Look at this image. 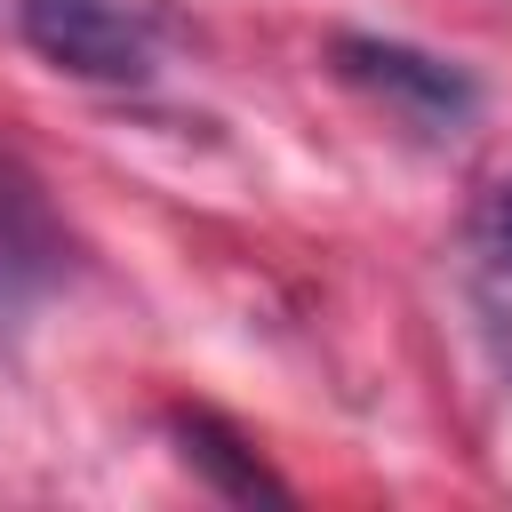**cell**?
<instances>
[{
	"instance_id": "cell-2",
	"label": "cell",
	"mask_w": 512,
	"mask_h": 512,
	"mask_svg": "<svg viewBox=\"0 0 512 512\" xmlns=\"http://www.w3.org/2000/svg\"><path fill=\"white\" fill-rule=\"evenodd\" d=\"M16 32L40 64L96 80V88H144L152 80V32L120 0H16Z\"/></svg>"
},
{
	"instance_id": "cell-1",
	"label": "cell",
	"mask_w": 512,
	"mask_h": 512,
	"mask_svg": "<svg viewBox=\"0 0 512 512\" xmlns=\"http://www.w3.org/2000/svg\"><path fill=\"white\" fill-rule=\"evenodd\" d=\"M328 64H336L360 96L392 104V112H400L408 128H424V136H464V128L480 120V80H472L456 56H432V48H416V40L336 32V40H328Z\"/></svg>"
},
{
	"instance_id": "cell-5",
	"label": "cell",
	"mask_w": 512,
	"mask_h": 512,
	"mask_svg": "<svg viewBox=\"0 0 512 512\" xmlns=\"http://www.w3.org/2000/svg\"><path fill=\"white\" fill-rule=\"evenodd\" d=\"M472 248H480L488 272H512V176L480 200V216H472Z\"/></svg>"
},
{
	"instance_id": "cell-4",
	"label": "cell",
	"mask_w": 512,
	"mask_h": 512,
	"mask_svg": "<svg viewBox=\"0 0 512 512\" xmlns=\"http://www.w3.org/2000/svg\"><path fill=\"white\" fill-rule=\"evenodd\" d=\"M168 440H176L184 472H192L200 488H216L224 504H288V496H296V488L256 456V440H248L232 416H216V408H168Z\"/></svg>"
},
{
	"instance_id": "cell-3",
	"label": "cell",
	"mask_w": 512,
	"mask_h": 512,
	"mask_svg": "<svg viewBox=\"0 0 512 512\" xmlns=\"http://www.w3.org/2000/svg\"><path fill=\"white\" fill-rule=\"evenodd\" d=\"M72 272V240L40 192V176L0 152V344H16V328L56 296V280Z\"/></svg>"
},
{
	"instance_id": "cell-6",
	"label": "cell",
	"mask_w": 512,
	"mask_h": 512,
	"mask_svg": "<svg viewBox=\"0 0 512 512\" xmlns=\"http://www.w3.org/2000/svg\"><path fill=\"white\" fill-rule=\"evenodd\" d=\"M496 344H504V368H512V328H496Z\"/></svg>"
}]
</instances>
